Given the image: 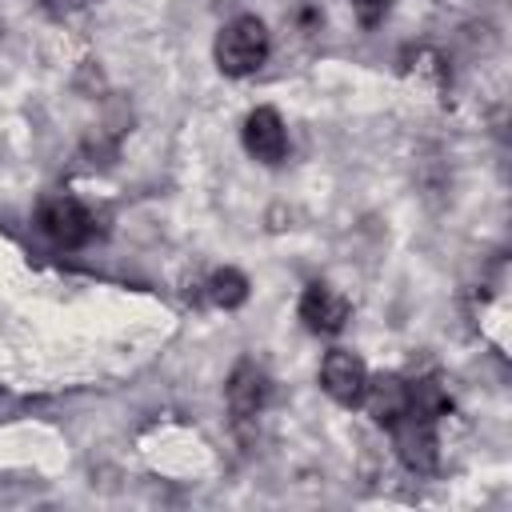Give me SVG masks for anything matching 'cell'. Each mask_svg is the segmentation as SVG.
Here are the masks:
<instances>
[{"label":"cell","mask_w":512,"mask_h":512,"mask_svg":"<svg viewBox=\"0 0 512 512\" xmlns=\"http://www.w3.org/2000/svg\"><path fill=\"white\" fill-rule=\"evenodd\" d=\"M268 60V28L256 16H236L216 36V64L224 76H248Z\"/></svg>","instance_id":"6da1fadb"},{"label":"cell","mask_w":512,"mask_h":512,"mask_svg":"<svg viewBox=\"0 0 512 512\" xmlns=\"http://www.w3.org/2000/svg\"><path fill=\"white\" fill-rule=\"evenodd\" d=\"M36 224H40V232H44L56 248H80V244H88L92 232H96L92 212H88L76 196H44L40 208H36Z\"/></svg>","instance_id":"7a4b0ae2"},{"label":"cell","mask_w":512,"mask_h":512,"mask_svg":"<svg viewBox=\"0 0 512 512\" xmlns=\"http://www.w3.org/2000/svg\"><path fill=\"white\" fill-rule=\"evenodd\" d=\"M392 428V444H396V456L408 472H432L436 468V432H432V420L424 416H412L404 412L400 420L388 424Z\"/></svg>","instance_id":"3957f363"},{"label":"cell","mask_w":512,"mask_h":512,"mask_svg":"<svg viewBox=\"0 0 512 512\" xmlns=\"http://www.w3.org/2000/svg\"><path fill=\"white\" fill-rule=\"evenodd\" d=\"M364 384H368V372H364V360H360L356 352L336 348V352L324 356V364H320V388H324L336 404H348V408L360 404Z\"/></svg>","instance_id":"277c9868"},{"label":"cell","mask_w":512,"mask_h":512,"mask_svg":"<svg viewBox=\"0 0 512 512\" xmlns=\"http://www.w3.org/2000/svg\"><path fill=\"white\" fill-rule=\"evenodd\" d=\"M348 312H352V304L332 288V284H308L304 288V296H300V320L312 328V332H324V336H332V332H340L344 328V320H348Z\"/></svg>","instance_id":"5b68a950"},{"label":"cell","mask_w":512,"mask_h":512,"mask_svg":"<svg viewBox=\"0 0 512 512\" xmlns=\"http://www.w3.org/2000/svg\"><path fill=\"white\" fill-rule=\"evenodd\" d=\"M244 148L264 160V164H280L284 152H288V132H284V120L276 108H256L248 112L244 120Z\"/></svg>","instance_id":"8992f818"},{"label":"cell","mask_w":512,"mask_h":512,"mask_svg":"<svg viewBox=\"0 0 512 512\" xmlns=\"http://www.w3.org/2000/svg\"><path fill=\"white\" fill-rule=\"evenodd\" d=\"M268 400V376L264 368H256L252 360H240L228 376V408L244 420V416H256Z\"/></svg>","instance_id":"52a82bcc"},{"label":"cell","mask_w":512,"mask_h":512,"mask_svg":"<svg viewBox=\"0 0 512 512\" xmlns=\"http://www.w3.org/2000/svg\"><path fill=\"white\" fill-rule=\"evenodd\" d=\"M372 412L376 424H392L408 412V384L400 376H376L364 384V396H360Z\"/></svg>","instance_id":"ba28073f"},{"label":"cell","mask_w":512,"mask_h":512,"mask_svg":"<svg viewBox=\"0 0 512 512\" xmlns=\"http://www.w3.org/2000/svg\"><path fill=\"white\" fill-rule=\"evenodd\" d=\"M408 412L412 416H424V420H436L440 412H448V392L440 388V380H416L408 384Z\"/></svg>","instance_id":"9c48e42d"},{"label":"cell","mask_w":512,"mask_h":512,"mask_svg":"<svg viewBox=\"0 0 512 512\" xmlns=\"http://www.w3.org/2000/svg\"><path fill=\"white\" fill-rule=\"evenodd\" d=\"M208 296H212V304H220V308H236V304L248 300V280H244L236 268H220V272H212V280H208Z\"/></svg>","instance_id":"30bf717a"},{"label":"cell","mask_w":512,"mask_h":512,"mask_svg":"<svg viewBox=\"0 0 512 512\" xmlns=\"http://www.w3.org/2000/svg\"><path fill=\"white\" fill-rule=\"evenodd\" d=\"M388 4H392V0H352L356 20H360L364 28H376V24L388 16Z\"/></svg>","instance_id":"8fae6325"},{"label":"cell","mask_w":512,"mask_h":512,"mask_svg":"<svg viewBox=\"0 0 512 512\" xmlns=\"http://www.w3.org/2000/svg\"><path fill=\"white\" fill-rule=\"evenodd\" d=\"M80 4H88V0H44V8H52V12H72Z\"/></svg>","instance_id":"7c38bea8"}]
</instances>
